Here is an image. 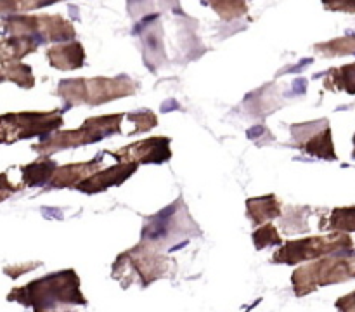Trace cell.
Listing matches in <instances>:
<instances>
[{
	"label": "cell",
	"mask_w": 355,
	"mask_h": 312,
	"mask_svg": "<svg viewBox=\"0 0 355 312\" xmlns=\"http://www.w3.org/2000/svg\"><path fill=\"white\" fill-rule=\"evenodd\" d=\"M80 279L73 270L52 274L45 279H38L28 284L26 288L17 290L30 297L28 304L35 305V309H42L38 312H47L61 302V304H85L82 291H80ZM24 302V304H26Z\"/></svg>",
	"instance_id": "cell-1"
},
{
	"label": "cell",
	"mask_w": 355,
	"mask_h": 312,
	"mask_svg": "<svg viewBox=\"0 0 355 312\" xmlns=\"http://www.w3.org/2000/svg\"><path fill=\"white\" fill-rule=\"evenodd\" d=\"M355 277V255H335L311 263L307 267H298L293 272V290L297 295H307L322 284L340 283V281Z\"/></svg>",
	"instance_id": "cell-2"
},
{
	"label": "cell",
	"mask_w": 355,
	"mask_h": 312,
	"mask_svg": "<svg viewBox=\"0 0 355 312\" xmlns=\"http://www.w3.org/2000/svg\"><path fill=\"white\" fill-rule=\"evenodd\" d=\"M349 248H352V239L347 234H340V232L333 236H324V238L295 239V241H288L274 255V262L295 266L302 260L318 259V257L329 255V253L335 255V253Z\"/></svg>",
	"instance_id": "cell-3"
},
{
	"label": "cell",
	"mask_w": 355,
	"mask_h": 312,
	"mask_svg": "<svg viewBox=\"0 0 355 312\" xmlns=\"http://www.w3.org/2000/svg\"><path fill=\"white\" fill-rule=\"evenodd\" d=\"M127 78H116V80H106V78H96V80H69V82H62L59 92L68 90L69 99H83L89 103H104L106 99H113V97L128 96L134 92L132 83L123 85Z\"/></svg>",
	"instance_id": "cell-4"
},
{
	"label": "cell",
	"mask_w": 355,
	"mask_h": 312,
	"mask_svg": "<svg viewBox=\"0 0 355 312\" xmlns=\"http://www.w3.org/2000/svg\"><path fill=\"white\" fill-rule=\"evenodd\" d=\"M125 149L128 151H135V153H125V151H118L114 153V156L125 155L123 162L125 163H135L139 156V162L144 163H159L165 162V159L170 158V149H168V139L163 137H155V139H148V141H141L137 144L127 146Z\"/></svg>",
	"instance_id": "cell-5"
},
{
	"label": "cell",
	"mask_w": 355,
	"mask_h": 312,
	"mask_svg": "<svg viewBox=\"0 0 355 312\" xmlns=\"http://www.w3.org/2000/svg\"><path fill=\"white\" fill-rule=\"evenodd\" d=\"M135 168H137V163H123V165L103 170V172H97L90 179L80 182L78 189L85 191V193H99V191L106 189L107 186H116V184L123 182L128 175L134 173Z\"/></svg>",
	"instance_id": "cell-6"
},
{
	"label": "cell",
	"mask_w": 355,
	"mask_h": 312,
	"mask_svg": "<svg viewBox=\"0 0 355 312\" xmlns=\"http://www.w3.org/2000/svg\"><path fill=\"white\" fill-rule=\"evenodd\" d=\"M49 61L59 69H75L83 64V47L80 44L55 45L49 49Z\"/></svg>",
	"instance_id": "cell-7"
},
{
	"label": "cell",
	"mask_w": 355,
	"mask_h": 312,
	"mask_svg": "<svg viewBox=\"0 0 355 312\" xmlns=\"http://www.w3.org/2000/svg\"><path fill=\"white\" fill-rule=\"evenodd\" d=\"M248 214L255 224H260L266 218H272L279 215V205H277L276 198L267 196L259 198V200H250L248 201Z\"/></svg>",
	"instance_id": "cell-8"
},
{
	"label": "cell",
	"mask_w": 355,
	"mask_h": 312,
	"mask_svg": "<svg viewBox=\"0 0 355 312\" xmlns=\"http://www.w3.org/2000/svg\"><path fill=\"white\" fill-rule=\"evenodd\" d=\"M97 166V162H89V163H80V165H71L64 166V168L58 170L55 177H52V184L55 186H68V184L78 182L80 177L89 175L90 172H94Z\"/></svg>",
	"instance_id": "cell-9"
},
{
	"label": "cell",
	"mask_w": 355,
	"mask_h": 312,
	"mask_svg": "<svg viewBox=\"0 0 355 312\" xmlns=\"http://www.w3.org/2000/svg\"><path fill=\"white\" fill-rule=\"evenodd\" d=\"M326 85H328L329 89H331V87H336V89L347 90L349 94H355V62L329 71Z\"/></svg>",
	"instance_id": "cell-10"
},
{
	"label": "cell",
	"mask_w": 355,
	"mask_h": 312,
	"mask_svg": "<svg viewBox=\"0 0 355 312\" xmlns=\"http://www.w3.org/2000/svg\"><path fill=\"white\" fill-rule=\"evenodd\" d=\"M305 151L311 153V155L321 156V158L335 159V149H333V141H331V130L328 127L322 132H319L318 135L309 141V144L305 146Z\"/></svg>",
	"instance_id": "cell-11"
},
{
	"label": "cell",
	"mask_w": 355,
	"mask_h": 312,
	"mask_svg": "<svg viewBox=\"0 0 355 312\" xmlns=\"http://www.w3.org/2000/svg\"><path fill=\"white\" fill-rule=\"evenodd\" d=\"M315 51L324 55H343V54H355V37L336 38V40L321 44L315 47Z\"/></svg>",
	"instance_id": "cell-12"
},
{
	"label": "cell",
	"mask_w": 355,
	"mask_h": 312,
	"mask_svg": "<svg viewBox=\"0 0 355 312\" xmlns=\"http://www.w3.org/2000/svg\"><path fill=\"white\" fill-rule=\"evenodd\" d=\"M328 227L338 231H355V207L336 208L329 217Z\"/></svg>",
	"instance_id": "cell-13"
},
{
	"label": "cell",
	"mask_w": 355,
	"mask_h": 312,
	"mask_svg": "<svg viewBox=\"0 0 355 312\" xmlns=\"http://www.w3.org/2000/svg\"><path fill=\"white\" fill-rule=\"evenodd\" d=\"M211 6L215 7L220 16L225 19H232V17H239L241 14L246 12L245 0H210Z\"/></svg>",
	"instance_id": "cell-14"
},
{
	"label": "cell",
	"mask_w": 355,
	"mask_h": 312,
	"mask_svg": "<svg viewBox=\"0 0 355 312\" xmlns=\"http://www.w3.org/2000/svg\"><path fill=\"white\" fill-rule=\"evenodd\" d=\"M55 165L52 162H42V163H35V165L28 166L24 170V177L28 179V182H31V186H38V184L45 182L49 179L52 172H54Z\"/></svg>",
	"instance_id": "cell-15"
},
{
	"label": "cell",
	"mask_w": 355,
	"mask_h": 312,
	"mask_svg": "<svg viewBox=\"0 0 355 312\" xmlns=\"http://www.w3.org/2000/svg\"><path fill=\"white\" fill-rule=\"evenodd\" d=\"M253 241H255L257 248L260 250L270 245H277V243H281V238L279 234H277L276 227H274L272 224H267V225H262L259 231H255V234H253Z\"/></svg>",
	"instance_id": "cell-16"
},
{
	"label": "cell",
	"mask_w": 355,
	"mask_h": 312,
	"mask_svg": "<svg viewBox=\"0 0 355 312\" xmlns=\"http://www.w3.org/2000/svg\"><path fill=\"white\" fill-rule=\"evenodd\" d=\"M55 0H0V12L3 10H24L33 9V7L49 6Z\"/></svg>",
	"instance_id": "cell-17"
},
{
	"label": "cell",
	"mask_w": 355,
	"mask_h": 312,
	"mask_svg": "<svg viewBox=\"0 0 355 312\" xmlns=\"http://www.w3.org/2000/svg\"><path fill=\"white\" fill-rule=\"evenodd\" d=\"M326 9L342 10V12H355V0H322Z\"/></svg>",
	"instance_id": "cell-18"
},
{
	"label": "cell",
	"mask_w": 355,
	"mask_h": 312,
	"mask_svg": "<svg viewBox=\"0 0 355 312\" xmlns=\"http://www.w3.org/2000/svg\"><path fill=\"white\" fill-rule=\"evenodd\" d=\"M336 307L342 312H355V291L354 293L347 295V297L340 298V300L336 302Z\"/></svg>",
	"instance_id": "cell-19"
},
{
	"label": "cell",
	"mask_w": 355,
	"mask_h": 312,
	"mask_svg": "<svg viewBox=\"0 0 355 312\" xmlns=\"http://www.w3.org/2000/svg\"><path fill=\"white\" fill-rule=\"evenodd\" d=\"M354 144H355V137H354ZM354 158H355V151H354Z\"/></svg>",
	"instance_id": "cell-20"
}]
</instances>
